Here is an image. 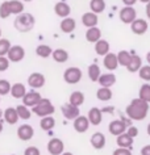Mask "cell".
<instances>
[{"label":"cell","instance_id":"cell-1","mask_svg":"<svg viewBox=\"0 0 150 155\" xmlns=\"http://www.w3.org/2000/svg\"><path fill=\"white\" fill-rule=\"evenodd\" d=\"M148 110H149V103L144 101L142 99H134L132 100V103L126 107V116L132 120L136 121H141L148 116Z\"/></svg>","mask_w":150,"mask_h":155},{"label":"cell","instance_id":"cell-2","mask_svg":"<svg viewBox=\"0 0 150 155\" xmlns=\"http://www.w3.org/2000/svg\"><path fill=\"white\" fill-rule=\"evenodd\" d=\"M34 22H36V20H34V17H33L32 13L22 12L20 15H17V17L15 18L13 25H15V28H16L17 32L28 33V32H30V30L33 29Z\"/></svg>","mask_w":150,"mask_h":155},{"label":"cell","instance_id":"cell-3","mask_svg":"<svg viewBox=\"0 0 150 155\" xmlns=\"http://www.w3.org/2000/svg\"><path fill=\"white\" fill-rule=\"evenodd\" d=\"M32 112L34 114L40 116V117H45V116H52L55 112V108L50 103L49 99H42L36 104L34 107H32Z\"/></svg>","mask_w":150,"mask_h":155},{"label":"cell","instance_id":"cell-4","mask_svg":"<svg viewBox=\"0 0 150 155\" xmlns=\"http://www.w3.org/2000/svg\"><path fill=\"white\" fill-rule=\"evenodd\" d=\"M82 70L79 67H68L63 74V79L65 82L68 84H76L80 82L82 79Z\"/></svg>","mask_w":150,"mask_h":155},{"label":"cell","instance_id":"cell-5","mask_svg":"<svg viewBox=\"0 0 150 155\" xmlns=\"http://www.w3.org/2000/svg\"><path fill=\"white\" fill-rule=\"evenodd\" d=\"M24 57H25V50L20 45L11 46L8 53H7V58L9 59V62H15V63L21 62L22 59H24Z\"/></svg>","mask_w":150,"mask_h":155},{"label":"cell","instance_id":"cell-6","mask_svg":"<svg viewBox=\"0 0 150 155\" xmlns=\"http://www.w3.org/2000/svg\"><path fill=\"white\" fill-rule=\"evenodd\" d=\"M137 18V12L133 7H124L120 11V20L124 24H130Z\"/></svg>","mask_w":150,"mask_h":155},{"label":"cell","instance_id":"cell-7","mask_svg":"<svg viewBox=\"0 0 150 155\" xmlns=\"http://www.w3.org/2000/svg\"><path fill=\"white\" fill-rule=\"evenodd\" d=\"M61 112H62L63 117L66 120H74L80 114L79 113V107H75V105H72V104H70V103L63 104L62 108H61Z\"/></svg>","mask_w":150,"mask_h":155},{"label":"cell","instance_id":"cell-8","mask_svg":"<svg viewBox=\"0 0 150 155\" xmlns=\"http://www.w3.org/2000/svg\"><path fill=\"white\" fill-rule=\"evenodd\" d=\"M65 150V145L59 138H52L48 143V151L52 155H61Z\"/></svg>","mask_w":150,"mask_h":155},{"label":"cell","instance_id":"cell-9","mask_svg":"<svg viewBox=\"0 0 150 155\" xmlns=\"http://www.w3.org/2000/svg\"><path fill=\"white\" fill-rule=\"evenodd\" d=\"M40 100H41V95H40V92H37V91L26 92V94L22 96V104L28 108L34 107L36 104H38Z\"/></svg>","mask_w":150,"mask_h":155},{"label":"cell","instance_id":"cell-10","mask_svg":"<svg viewBox=\"0 0 150 155\" xmlns=\"http://www.w3.org/2000/svg\"><path fill=\"white\" fill-rule=\"evenodd\" d=\"M109 129V133L113 134V135H120L122 133H125L126 130V122L124 121V120H115V121H112L109 124L108 126Z\"/></svg>","mask_w":150,"mask_h":155},{"label":"cell","instance_id":"cell-11","mask_svg":"<svg viewBox=\"0 0 150 155\" xmlns=\"http://www.w3.org/2000/svg\"><path fill=\"white\" fill-rule=\"evenodd\" d=\"M34 135V129L28 124H24V125L18 126L17 129V137L21 139V141H29L32 139Z\"/></svg>","mask_w":150,"mask_h":155},{"label":"cell","instance_id":"cell-12","mask_svg":"<svg viewBox=\"0 0 150 155\" xmlns=\"http://www.w3.org/2000/svg\"><path fill=\"white\" fill-rule=\"evenodd\" d=\"M148 28H149L148 22H146V20H142V18H136L133 22H130V29H132V32L134 34H138V36L145 34Z\"/></svg>","mask_w":150,"mask_h":155},{"label":"cell","instance_id":"cell-13","mask_svg":"<svg viewBox=\"0 0 150 155\" xmlns=\"http://www.w3.org/2000/svg\"><path fill=\"white\" fill-rule=\"evenodd\" d=\"M90 126V121L86 116H78L76 118H74V129L78 133H86Z\"/></svg>","mask_w":150,"mask_h":155},{"label":"cell","instance_id":"cell-14","mask_svg":"<svg viewBox=\"0 0 150 155\" xmlns=\"http://www.w3.org/2000/svg\"><path fill=\"white\" fill-rule=\"evenodd\" d=\"M28 84L32 88H41L45 86V76L40 72H33L28 78Z\"/></svg>","mask_w":150,"mask_h":155},{"label":"cell","instance_id":"cell-15","mask_svg":"<svg viewBox=\"0 0 150 155\" xmlns=\"http://www.w3.org/2000/svg\"><path fill=\"white\" fill-rule=\"evenodd\" d=\"M103 110L102 109H99V108H91L90 112H88V116H87V118H88V121H90V124H92V125H95V126H98L100 122H102V120H103Z\"/></svg>","mask_w":150,"mask_h":155},{"label":"cell","instance_id":"cell-16","mask_svg":"<svg viewBox=\"0 0 150 155\" xmlns=\"http://www.w3.org/2000/svg\"><path fill=\"white\" fill-rule=\"evenodd\" d=\"M99 22V17L98 15L94 12H86L82 16V24L86 26V28H92V26H96Z\"/></svg>","mask_w":150,"mask_h":155},{"label":"cell","instance_id":"cell-17","mask_svg":"<svg viewBox=\"0 0 150 155\" xmlns=\"http://www.w3.org/2000/svg\"><path fill=\"white\" fill-rule=\"evenodd\" d=\"M103 63H104V67L107 70H116L117 66H118V62H117V55L113 53H107L104 55V59H103Z\"/></svg>","mask_w":150,"mask_h":155},{"label":"cell","instance_id":"cell-18","mask_svg":"<svg viewBox=\"0 0 150 155\" xmlns=\"http://www.w3.org/2000/svg\"><path fill=\"white\" fill-rule=\"evenodd\" d=\"M98 82L100 83V87H107V88H111L113 86L115 83H116V76H115V74H103V75L99 76Z\"/></svg>","mask_w":150,"mask_h":155},{"label":"cell","instance_id":"cell-19","mask_svg":"<svg viewBox=\"0 0 150 155\" xmlns=\"http://www.w3.org/2000/svg\"><path fill=\"white\" fill-rule=\"evenodd\" d=\"M91 145L96 150H102L105 146V135L103 133H94L91 137Z\"/></svg>","mask_w":150,"mask_h":155},{"label":"cell","instance_id":"cell-20","mask_svg":"<svg viewBox=\"0 0 150 155\" xmlns=\"http://www.w3.org/2000/svg\"><path fill=\"white\" fill-rule=\"evenodd\" d=\"M3 116H4V120L5 122H8L9 125H15L17 121H18V116H17V112H16V108H7L5 110H3Z\"/></svg>","mask_w":150,"mask_h":155},{"label":"cell","instance_id":"cell-21","mask_svg":"<svg viewBox=\"0 0 150 155\" xmlns=\"http://www.w3.org/2000/svg\"><path fill=\"white\" fill-rule=\"evenodd\" d=\"M54 12H55V15H58L59 17L65 18L71 13V8H70V5L66 4L65 2H59L54 5Z\"/></svg>","mask_w":150,"mask_h":155},{"label":"cell","instance_id":"cell-22","mask_svg":"<svg viewBox=\"0 0 150 155\" xmlns=\"http://www.w3.org/2000/svg\"><path fill=\"white\" fill-rule=\"evenodd\" d=\"M9 94L12 95V97H15V99H22V96L26 94V88L22 83H15L13 86H11Z\"/></svg>","mask_w":150,"mask_h":155},{"label":"cell","instance_id":"cell-23","mask_svg":"<svg viewBox=\"0 0 150 155\" xmlns=\"http://www.w3.org/2000/svg\"><path fill=\"white\" fill-rule=\"evenodd\" d=\"M76 28V22L74 18L71 17H65L62 21H61V30L63 33H72Z\"/></svg>","mask_w":150,"mask_h":155},{"label":"cell","instance_id":"cell-24","mask_svg":"<svg viewBox=\"0 0 150 155\" xmlns=\"http://www.w3.org/2000/svg\"><path fill=\"white\" fill-rule=\"evenodd\" d=\"M117 145L118 147H125V149H132L133 147V138L128 135L126 133H122L117 135Z\"/></svg>","mask_w":150,"mask_h":155},{"label":"cell","instance_id":"cell-25","mask_svg":"<svg viewBox=\"0 0 150 155\" xmlns=\"http://www.w3.org/2000/svg\"><path fill=\"white\" fill-rule=\"evenodd\" d=\"M102 38V30L96 26H92V28H88V30L86 32V40L88 42H95L99 41Z\"/></svg>","mask_w":150,"mask_h":155},{"label":"cell","instance_id":"cell-26","mask_svg":"<svg viewBox=\"0 0 150 155\" xmlns=\"http://www.w3.org/2000/svg\"><path fill=\"white\" fill-rule=\"evenodd\" d=\"M95 51H96V54L103 55V57H104L107 53H109V44H108V41L102 40V38H100L99 41H96L95 42Z\"/></svg>","mask_w":150,"mask_h":155},{"label":"cell","instance_id":"cell-27","mask_svg":"<svg viewBox=\"0 0 150 155\" xmlns=\"http://www.w3.org/2000/svg\"><path fill=\"white\" fill-rule=\"evenodd\" d=\"M142 66V61L141 58L138 55H132V58H130L129 63L126 64V68H128L129 72H137L138 70H140V67Z\"/></svg>","mask_w":150,"mask_h":155},{"label":"cell","instance_id":"cell-28","mask_svg":"<svg viewBox=\"0 0 150 155\" xmlns=\"http://www.w3.org/2000/svg\"><path fill=\"white\" fill-rule=\"evenodd\" d=\"M40 126L42 130L45 131H50L53 127L55 126V120L52 117V116H45V117H41L40 121Z\"/></svg>","mask_w":150,"mask_h":155},{"label":"cell","instance_id":"cell-29","mask_svg":"<svg viewBox=\"0 0 150 155\" xmlns=\"http://www.w3.org/2000/svg\"><path fill=\"white\" fill-rule=\"evenodd\" d=\"M53 59L58 63H65L68 59V53L65 49H55L54 51H52Z\"/></svg>","mask_w":150,"mask_h":155},{"label":"cell","instance_id":"cell-30","mask_svg":"<svg viewBox=\"0 0 150 155\" xmlns=\"http://www.w3.org/2000/svg\"><path fill=\"white\" fill-rule=\"evenodd\" d=\"M9 4V9H11V15H20L24 12V4H22V2L20 0H11L8 2Z\"/></svg>","mask_w":150,"mask_h":155},{"label":"cell","instance_id":"cell-31","mask_svg":"<svg viewBox=\"0 0 150 155\" xmlns=\"http://www.w3.org/2000/svg\"><path fill=\"white\" fill-rule=\"evenodd\" d=\"M90 8H91V12H94L96 15L102 13L105 9V2L104 0H91Z\"/></svg>","mask_w":150,"mask_h":155},{"label":"cell","instance_id":"cell-32","mask_svg":"<svg viewBox=\"0 0 150 155\" xmlns=\"http://www.w3.org/2000/svg\"><path fill=\"white\" fill-rule=\"evenodd\" d=\"M96 97L102 100V101H108V100L112 99V91H111V88L100 87L98 92H96Z\"/></svg>","mask_w":150,"mask_h":155},{"label":"cell","instance_id":"cell-33","mask_svg":"<svg viewBox=\"0 0 150 155\" xmlns=\"http://www.w3.org/2000/svg\"><path fill=\"white\" fill-rule=\"evenodd\" d=\"M68 103L72 104V105H75V107H80L84 103V95L79 91L72 92L70 95V99H68Z\"/></svg>","mask_w":150,"mask_h":155},{"label":"cell","instance_id":"cell-34","mask_svg":"<svg viewBox=\"0 0 150 155\" xmlns=\"http://www.w3.org/2000/svg\"><path fill=\"white\" fill-rule=\"evenodd\" d=\"M16 112H17L18 118H21V120H29L30 116H32V110H29V108L25 107L24 104L22 105H17Z\"/></svg>","mask_w":150,"mask_h":155},{"label":"cell","instance_id":"cell-35","mask_svg":"<svg viewBox=\"0 0 150 155\" xmlns=\"http://www.w3.org/2000/svg\"><path fill=\"white\" fill-rule=\"evenodd\" d=\"M116 55H117L118 64H120V66H125V67H126V64L129 63L130 58H132V54H130L129 51H126V50H121V51L118 54H116Z\"/></svg>","mask_w":150,"mask_h":155},{"label":"cell","instance_id":"cell-36","mask_svg":"<svg viewBox=\"0 0 150 155\" xmlns=\"http://www.w3.org/2000/svg\"><path fill=\"white\" fill-rule=\"evenodd\" d=\"M88 76H90L91 82H98L100 76V67L98 64H90L88 66Z\"/></svg>","mask_w":150,"mask_h":155},{"label":"cell","instance_id":"cell-37","mask_svg":"<svg viewBox=\"0 0 150 155\" xmlns=\"http://www.w3.org/2000/svg\"><path fill=\"white\" fill-rule=\"evenodd\" d=\"M52 48L48 45H38L36 49V54L41 58H48L49 55H52Z\"/></svg>","mask_w":150,"mask_h":155},{"label":"cell","instance_id":"cell-38","mask_svg":"<svg viewBox=\"0 0 150 155\" xmlns=\"http://www.w3.org/2000/svg\"><path fill=\"white\" fill-rule=\"evenodd\" d=\"M138 97L142 99L146 103H150V84H144V86L140 88Z\"/></svg>","mask_w":150,"mask_h":155},{"label":"cell","instance_id":"cell-39","mask_svg":"<svg viewBox=\"0 0 150 155\" xmlns=\"http://www.w3.org/2000/svg\"><path fill=\"white\" fill-rule=\"evenodd\" d=\"M138 75L142 80H146V82H150V64L149 66H141L140 70H138Z\"/></svg>","mask_w":150,"mask_h":155},{"label":"cell","instance_id":"cell-40","mask_svg":"<svg viewBox=\"0 0 150 155\" xmlns=\"http://www.w3.org/2000/svg\"><path fill=\"white\" fill-rule=\"evenodd\" d=\"M11 48V42L5 38H0V57H5Z\"/></svg>","mask_w":150,"mask_h":155},{"label":"cell","instance_id":"cell-41","mask_svg":"<svg viewBox=\"0 0 150 155\" xmlns=\"http://www.w3.org/2000/svg\"><path fill=\"white\" fill-rule=\"evenodd\" d=\"M11 83L5 79H0V96H5L9 94Z\"/></svg>","mask_w":150,"mask_h":155},{"label":"cell","instance_id":"cell-42","mask_svg":"<svg viewBox=\"0 0 150 155\" xmlns=\"http://www.w3.org/2000/svg\"><path fill=\"white\" fill-rule=\"evenodd\" d=\"M11 15V9H9V4L8 2H3L0 4V18H7Z\"/></svg>","mask_w":150,"mask_h":155},{"label":"cell","instance_id":"cell-43","mask_svg":"<svg viewBox=\"0 0 150 155\" xmlns=\"http://www.w3.org/2000/svg\"><path fill=\"white\" fill-rule=\"evenodd\" d=\"M9 67V59L7 57H0V72L7 71Z\"/></svg>","mask_w":150,"mask_h":155},{"label":"cell","instance_id":"cell-44","mask_svg":"<svg viewBox=\"0 0 150 155\" xmlns=\"http://www.w3.org/2000/svg\"><path fill=\"white\" fill-rule=\"evenodd\" d=\"M24 155H41V153H40V150H38L36 146H29V147H26L25 149Z\"/></svg>","mask_w":150,"mask_h":155},{"label":"cell","instance_id":"cell-45","mask_svg":"<svg viewBox=\"0 0 150 155\" xmlns=\"http://www.w3.org/2000/svg\"><path fill=\"white\" fill-rule=\"evenodd\" d=\"M112 155H132V151L130 149H125V147H118L113 151Z\"/></svg>","mask_w":150,"mask_h":155},{"label":"cell","instance_id":"cell-46","mask_svg":"<svg viewBox=\"0 0 150 155\" xmlns=\"http://www.w3.org/2000/svg\"><path fill=\"white\" fill-rule=\"evenodd\" d=\"M126 134L130 135L132 138H134V137H137V134H138V129L136 126H129L128 130H126Z\"/></svg>","mask_w":150,"mask_h":155},{"label":"cell","instance_id":"cell-47","mask_svg":"<svg viewBox=\"0 0 150 155\" xmlns=\"http://www.w3.org/2000/svg\"><path fill=\"white\" fill-rule=\"evenodd\" d=\"M141 155H150V145L142 147L141 149Z\"/></svg>","mask_w":150,"mask_h":155},{"label":"cell","instance_id":"cell-48","mask_svg":"<svg viewBox=\"0 0 150 155\" xmlns=\"http://www.w3.org/2000/svg\"><path fill=\"white\" fill-rule=\"evenodd\" d=\"M136 2H137V0H122V3H124L126 7H132V5H134V4H136Z\"/></svg>","mask_w":150,"mask_h":155},{"label":"cell","instance_id":"cell-49","mask_svg":"<svg viewBox=\"0 0 150 155\" xmlns=\"http://www.w3.org/2000/svg\"><path fill=\"white\" fill-rule=\"evenodd\" d=\"M146 16L150 18V2L146 3Z\"/></svg>","mask_w":150,"mask_h":155},{"label":"cell","instance_id":"cell-50","mask_svg":"<svg viewBox=\"0 0 150 155\" xmlns=\"http://www.w3.org/2000/svg\"><path fill=\"white\" fill-rule=\"evenodd\" d=\"M146 61H148V63L150 64V51H149L148 54H146Z\"/></svg>","mask_w":150,"mask_h":155},{"label":"cell","instance_id":"cell-51","mask_svg":"<svg viewBox=\"0 0 150 155\" xmlns=\"http://www.w3.org/2000/svg\"><path fill=\"white\" fill-rule=\"evenodd\" d=\"M146 131H148V134L150 135V124H149V125H148V127H146Z\"/></svg>","mask_w":150,"mask_h":155},{"label":"cell","instance_id":"cell-52","mask_svg":"<svg viewBox=\"0 0 150 155\" xmlns=\"http://www.w3.org/2000/svg\"><path fill=\"white\" fill-rule=\"evenodd\" d=\"M3 131V122H2V120H0V133Z\"/></svg>","mask_w":150,"mask_h":155},{"label":"cell","instance_id":"cell-53","mask_svg":"<svg viewBox=\"0 0 150 155\" xmlns=\"http://www.w3.org/2000/svg\"><path fill=\"white\" fill-rule=\"evenodd\" d=\"M61 155H74V154H72V153H62Z\"/></svg>","mask_w":150,"mask_h":155},{"label":"cell","instance_id":"cell-54","mask_svg":"<svg viewBox=\"0 0 150 155\" xmlns=\"http://www.w3.org/2000/svg\"><path fill=\"white\" fill-rule=\"evenodd\" d=\"M140 2H141V3H145V4H146V3H149L150 0H140Z\"/></svg>","mask_w":150,"mask_h":155},{"label":"cell","instance_id":"cell-55","mask_svg":"<svg viewBox=\"0 0 150 155\" xmlns=\"http://www.w3.org/2000/svg\"><path fill=\"white\" fill-rule=\"evenodd\" d=\"M2 117H3V110L0 109V118H2Z\"/></svg>","mask_w":150,"mask_h":155},{"label":"cell","instance_id":"cell-56","mask_svg":"<svg viewBox=\"0 0 150 155\" xmlns=\"http://www.w3.org/2000/svg\"><path fill=\"white\" fill-rule=\"evenodd\" d=\"M22 2H26V3H28V2H32V0H22Z\"/></svg>","mask_w":150,"mask_h":155},{"label":"cell","instance_id":"cell-57","mask_svg":"<svg viewBox=\"0 0 150 155\" xmlns=\"http://www.w3.org/2000/svg\"><path fill=\"white\" fill-rule=\"evenodd\" d=\"M0 38H2V29H0Z\"/></svg>","mask_w":150,"mask_h":155},{"label":"cell","instance_id":"cell-58","mask_svg":"<svg viewBox=\"0 0 150 155\" xmlns=\"http://www.w3.org/2000/svg\"><path fill=\"white\" fill-rule=\"evenodd\" d=\"M11 155H15V154H11Z\"/></svg>","mask_w":150,"mask_h":155}]
</instances>
